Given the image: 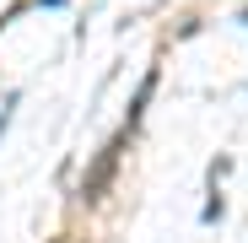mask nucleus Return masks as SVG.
<instances>
[{"label":"nucleus","instance_id":"1","mask_svg":"<svg viewBox=\"0 0 248 243\" xmlns=\"http://www.w3.org/2000/svg\"><path fill=\"white\" fill-rule=\"evenodd\" d=\"M119 151H124V135H119V141H113V146L97 157V168L87 173V184H81V194H87V200H97V194H103V184L113 178V168H119Z\"/></svg>","mask_w":248,"mask_h":243}]
</instances>
